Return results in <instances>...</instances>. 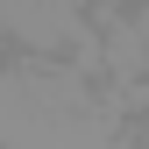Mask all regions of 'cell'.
<instances>
[{"label":"cell","instance_id":"6da1fadb","mask_svg":"<svg viewBox=\"0 0 149 149\" xmlns=\"http://www.w3.org/2000/svg\"><path fill=\"white\" fill-rule=\"evenodd\" d=\"M0 29L29 57H71L92 36V14L85 0H0Z\"/></svg>","mask_w":149,"mask_h":149},{"label":"cell","instance_id":"7a4b0ae2","mask_svg":"<svg viewBox=\"0 0 149 149\" xmlns=\"http://www.w3.org/2000/svg\"><path fill=\"white\" fill-rule=\"evenodd\" d=\"M107 149H149V142H142V135H135V128H128V121H121V135L107 142Z\"/></svg>","mask_w":149,"mask_h":149},{"label":"cell","instance_id":"3957f363","mask_svg":"<svg viewBox=\"0 0 149 149\" xmlns=\"http://www.w3.org/2000/svg\"><path fill=\"white\" fill-rule=\"evenodd\" d=\"M0 57H7V29H0Z\"/></svg>","mask_w":149,"mask_h":149}]
</instances>
